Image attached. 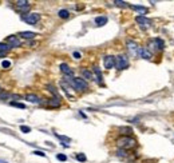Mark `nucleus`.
Here are the masks:
<instances>
[{
	"mask_svg": "<svg viewBox=\"0 0 174 163\" xmlns=\"http://www.w3.org/2000/svg\"><path fill=\"white\" fill-rule=\"evenodd\" d=\"M117 144H118V147H119V148L127 150V148H133V147H135L137 142H135V139H134V138L125 135V137L118 138V140H117Z\"/></svg>",
	"mask_w": 174,
	"mask_h": 163,
	"instance_id": "1",
	"label": "nucleus"
},
{
	"mask_svg": "<svg viewBox=\"0 0 174 163\" xmlns=\"http://www.w3.org/2000/svg\"><path fill=\"white\" fill-rule=\"evenodd\" d=\"M66 80L68 82L70 86L74 87L76 91H85L89 88L87 82L85 79H82V78H71V79H66Z\"/></svg>",
	"mask_w": 174,
	"mask_h": 163,
	"instance_id": "2",
	"label": "nucleus"
},
{
	"mask_svg": "<svg viewBox=\"0 0 174 163\" xmlns=\"http://www.w3.org/2000/svg\"><path fill=\"white\" fill-rule=\"evenodd\" d=\"M115 67L117 70L122 71L129 67V59H127L126 55H118L115 57Z\"/></svg>",
	"mask_w": 174,
	"mask_h": 163,
	"instance_id": "3",
	"label": "nucleus"
},
{
	"mask_svg": "<svg viewBox=\"0 0 174 163\" xmlns=\"http://www.w3.org/2000/svg\"><path fill=\"white\" fill-rule=\"evenodd\" d=\"M40 19V15L39 13H27L26 16H23V20L28 24H36Z\"/></svg>",
	"mask_w": 174,
	"mask_h": 163,
	"instance_id": "4",
	"label": "nucleus"
},
{
	"mask_svg": "<svg viewBox=\"0 0 174 163\" xmlns=\"http://www.w3.org/2000/svg\"><path fill=\"white\" fill-rule=\"evenodd\" d=\"M103 64H105V68H107V70L114 68V67H115V56H113V55L105 56V59H103Z\"/></svg>",
	"mask_w": 174,
	"mask_h": 163,
	"instance_id": "5",
	"label": "nucleus"
},
{
	"mask_svg": "<svg viewBox=\"0 0 174 163\" xmlns=\"http://www.w3.org/2000/svg\"><path fill=\"white\" fill-rule=\"evenodd\" d=\"M7 44H8L9 47H20L22 46V42H20V39L18 38V36H15V35H11V36H8L7 38Z\"/></svg>",
	"mask_w": 174,
	"mask_h": 163,
	"instance_id": "6",
	"label": "nucleus"
},
{
	"mask_svg": "<svg viewBox=\"0 0 174 163\" xmlns=\"http://www.w3.org/2000/svg\"><path fill=\"white\" fill-rule=\"evenodd\" d=\"M127 50H129V52L133 56L138 55V52H139V47L137 46V43L133 42V40H129V42H127Z\"/></svg>",
	"mask_w": 174,
	"mask_h": 163,
	"instance_id": "7",
	"label": "nucleus"
},
{
	"mask_svg": "<svg viewBox=\"0 0 174 163\" xmlns=\"http://www.w3.org/2000/svg\"><path fill=\"white\" fill-rule=\"evenodd\" d=\"M149 47H154V50H158V51H161V50H163V48H165V43H163L161 39H153L151 42H150Z\"/></svg>",
	"mask_w": 174,
	"mask_h": 163,
	"instance_id": "8",
	"label": "nucleus"
},
{
	"mask_svg": "<svg viewBox=\"0 0 174 163\" xmlns=\"http://www.w3.org/2000/svg\"><path fill=\"white\" fill-rule=\"evenodd\" d=\"M138 55L142 57V59H151L153 57V54L149 51V48H139V52H138Z\"/></svg>",
	"mask_w": 174,
	"mask_h": 163,
	"instance_id": "9",
	"label": "nucleus"
},
{
	"mask_svg": "<svg viewBox=\"0 0 174 163\" xmlns=\"http://www.w3.org/2000/svg\"><path fill=\"white\" fill-rule=\"evenodd\" d=\"M135 22H137V23H139V24H142V26H146V27H149L150 24H151L150 19H147L146 16H143V15L137 16V18H135Z\"/></svg>",
	"mask_w": 174,
	"mask_h": 163,
	"instance_id": "10",
	"label": "nucleus"
},
{
	"mask_svg": "<svg viewBox=\"0 0 174 163\" xmlns=\"http://www.w3.org/2000/svg\"><path fill=\"white\" fill-rule=\"evenodd\" d=\"M59 67H60V71H62V72L64 74V75H68V76H72V75H74V71H72L71 68H70V66H68V64L62 63Z\"/></svg>",
	"mask_w": 174,
	"mask_h": 163,
	"instance_id": "11",
	"label": "nucleus"
},
{
	"mask_svg": "<svg viewBox=\"0 0 174 163\" xmlns=\"http://www.w3.org/2000/svg\"><path fill=\"white\" fill-rule=\"evenodd\" d=\"M26 100L31 102V103H39V102H40L39 96H38V95H35V94H28V95H26Z\"/></svg>",
	"mask_w": 174,
	"mask_h": 163,
	"instance_id": "12",
	"label": "nucleus"
},
{
	"mask_svg": "<svg viewBox=\"0 0 174 163\" xmlns=\"http://www.w3.org/2000/svg\"><path fill=\"white\" fill-rule=\"evenodd\" d=\"M19 36H22V38H24V39H33L36 36V33L31 32V31H23L19 33Z\"/></svg>",
	"mask_w": 174,
	"mask_h": 163,
	"instance_id": "13",
	"label": "nucleus"
},
{
	"mask_svg": "<svg viewBox=\"0 0 174 163\" xmlns=\"http://www.w3.org/2000/svg\"><path fill=\"white\" fill-rule=\"evenodd\" d=\"M94 74H95V76H96V82H98L99 84H103V76H102V72H100V70L98 67H94Z\"/></svg>",
	"mask_w": 174,
	"mask_h": 163,
	"instance_id": "14",
	"label": "nucleus"
},
{
	"mask_svg": "<svg viewBox=\"0 0 174 163\" xmlns=\"http://www.w3.org/2000/svg\"><path fill=\"white\" fill-rule=\"evenodd\" d=\"M9 48H11V47H9L7 43H0V56L5 55V54L9 51Z\"/></svg>",
	"mask_w": 174,
	"mask_h": 163,
	"instance_id": "15",
	"label": "nucleus"
},
{
	"mask_svg": "<svg viewBox=\"0 0 174 163\" xmlns=\"http://www.w3.org/2000/svg\"><path fill=\"white\" fill-rule=\"evenodd\" d=\"M95 23H96V26H105L107 23V18L106 16H96Z\"/></svg>",
	"mask_w": 174,
	"mask_h": 163,
	"instance_id": "16",
	"label": "nucleus"
},
{
	"mask_svg": "<svg viewBox=\"0 0 174 163\" xmlns=\"http://www.w3.org/2000/svg\"><path fill=\"white\" fill-rule=\"evenodd\" d=\"M82 76L85 78V79H89V80H92L94 79V75H92V72H90L89 70H82Z\"/></svg>",
	"mask_w": 174,
	"mask_h": 163,
	"instance_id": "17",
	"label": "nucleus"
},
{
	"mask_svg": "<svg viewBox=\"0 0 174 163\" xmlns=\"http://www.w3.org/2000/svg\"><path fill=\"white\" fill-rule=\"evenodd\" d=\"M131 8L134 9V11H138L141 13H146L147 12V8L143 5H131Z\"/></svg>",
	"mask_w": 174,
	"mask_h": 163,
	"instance_id": "18",
	"label": "nucleus"
},
{
	"mask_svg": "<svg viewBox=\"0 0 174 163\" xmlns=\"http://www.w3.org/2000/svg\"><path fill=\"white\" fill-rule=\"evenodd\" d=\"M58 15H59V18H62V19H67L70 16V12L67 11V9H60L58 12Z\"/></svg>",
	"mask_w": 174,
	"mask_h": 163,
	"instance_id": "19",
	"label": "nucleus"
},
{
	"mask_svg": "<svg viewBox=\"0 0 174 163\" xmlns=\"http://www.w3.org/2000/svg\"><path fill=\"white\" fill-rule=\"evenodd\" d=\"M48 104H50V106H51V107H58L59 104H60V100H59V98H54V99H50Z\"/></svg>",
	"mask_w": 174,
	"mask_h": 163,
	"instance_id": "20",
	"label": "nucleus"
},
{
	"mask_svg": "<svg viewBox=\"0 0 174 163\" xmlns=\"http://www.w3.org/2000/svg\"><path fill=\"white\" fill-rule=\"evenodd\" d=\"M16 9L20 12V13H26L27 11L30 9V4L28 5H22V7H16Z\"/></svg>",
	"mask_w": 174,
	"mask_h": 163,
	"instance_id": "21",
	"label": "nucleus"
},
{
	"mask_svg": "<svg viewBox=\"0 0 174 163\" xmlns=\"http://www.w3.org/2000/svg\"><path fill=\"white\" fill-rule=\"evenodd\" d=\"M76 159H78L79 162H86V155L85 154H78L76 155Z\"/></svg>",
	"mask_w": 174,
	"mask_h": 163,
	"instance_id": "22",
	"label": "nucleus"
},
{
	"mask_svg": "<svg viewBox=\"0 0 174 163\" xmlns=\"http://www.w3.org/2000/svg\"><path fill=\"white\" fill-rule=\"evenodd\" d=\"M20 130H22L23 132H26V134H28V132L31 131V128H30L28 126H20Z\"/></svg>",
	"mask_w": 174,
	"mask_h": 163,
	"instance_id": "23",
	"label": "nucleus"
},
{
	"mask_svg": "<svg viewBox=\"0 0 174 163\" xmlns=\"http://www.w3.org/2000/svg\"><path fill=\"white\" fill-rule=\"evenodd\" d=\"M9 66H11V62H8V60H3V62H2V67H3V68H8Z\"/></svg>",
	"mask_w": 174,
	"mask_h": 163,
	"instance_id": "24",
	"label": "nucleus"
},
{
	"mask_svg": "<svg viewBox=\"0 0 174 163\" xmlns=\"http://www.w3.org/2000/svg\"><path fill=\"white\" fill-rule=\"evenodd\" d=\"M114 3H115L117 5H119V7H127V5H129L126 2H119V0H115Z\"/></svg>",
	"mask_w": 174,
	"mask_h": 163,
	"instance_id": "25",
	"label": "nucleus"
},
{
	"mask_svg": "<svg viewBox=\"0 0 174 163\" xmlns=\"http://www.w3.org/2000/svg\"><path fill=\"white\" fill-rule=\"evenodd\" d=\"M47 88H48V91H51V92H52L54 95H55V96H58V91H56L52 86H50V84H48V86H47Z\"/></svg>",
	"mask_w": 174,
	"mask_h": 163,
	"instance_id": "26",
	"label": "nucleus"
},
{
	"mask_svg": "<svg viewBox=\"0 0 174 163\" xmlns=\"http://www.w3.org/2000/svg\"><path fill=\"white\" fill-rule=\"evenodd\" d=\"M11 106H15V107H19V108H26L24 104H22V103H16V102H11Z\"/></svg>",
	"mask_w": 174,
	"mask_h": 163,
	"instance_id": "27",
	"label": "nucleus"
},
{
	"mask_svg": "<svg viewBox=\"0 0 174 163\" xmlns=\"http://www.w3.org/2000/svg\"><path fill=\"white\" fill-rule=\"evenodd\" d=\"M56 158H58L59 161H62V162H64L66 159H67V157H66L64 154H58V155H56Z\"/></svg>",
	"mask_w": 174,
	"mask_h": 163,
	"instance_id": "28",
	"label": "nucleus"
},
{
	"mask_svg": "<svg viewBox=\"0 0 174 163\" xmlns=\"http://www.w3.org/2000/svg\"><path fill=\"white\" fill-rule=\"evenodd\" d=\"M33 154L35 155H39V157H46V154L43 151H33Z\"/></svg>",
	"mask_w": 174,
	"mask_h": 163,
	"instance_id": "29",
	"label": "nucleus"
},
{
	"mask_svg": "<svg viewBox=\"0 0 174 163\" xmlns=\"http://www.w3.org/2000/svg\"><path fill=\"white\" fill-rule=\"evenodd\" d=\"M120 131H123V134H130V132H131L130 128H120Z\"/></svg>",
	"mask_w": 174,
	"mask_h": 163,
	"instance_id": "30",
	"label": "nucleus"
},
{
	"mask_svg": "<svg viewBox=\"0 0 174 163\" xmlns=\"http://www.w3.org/2000/svg\"><path fill=\"white\" fill-rule=\"evenodd\" d=\"M72 55H74V57H75V59H80V54H79V52H74Z\"/></svg>",
	"mask_w": 174,
	"mask_h": 163,
	"instance_id": "31",
	"label": "nucleus"
},
{
	"mask_svg": "<svg viewBox=\"0 0 174 163\" xmlns=\"http://www.w3.org/2000/svg\"><path fill=\"white\" fill-rule=\"evenodd\" d=\"M0 163H7V161H3V159H0Z\"/></svg>",
	"mask_w": 174,
	"mask_h": 163,
	"instance_id": "32",
	"label": "nucleus"
}]
</instances>
